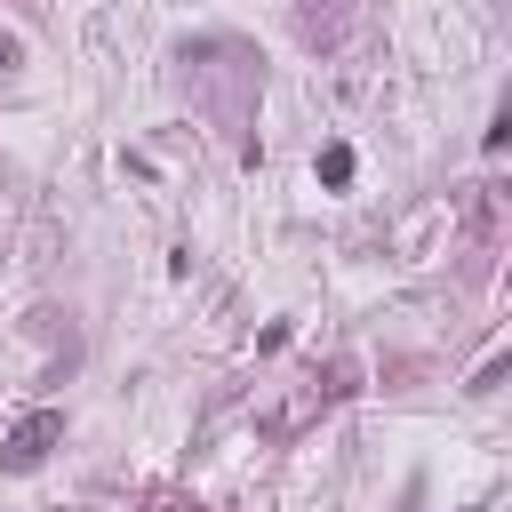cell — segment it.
Masks as SVG:
<instances>
[{
    "mask_svg": "<svg viewBox=\"0 0 512 512\" xmlns=\"http://www.w3.org/2000/svg\"><path fill=\"white\" fill-rule=\"evenodd\" d=\"M56 440H64V408H32V416H16V424H8L0 464H8V472H40Z\"/></svg>",
    "mask_w": 512,
    "mask_h": 512,
    "instance_id": "cell-1",
    "label": "cell"
},
{
    "mask_svg": "<svg viewBox=\"0 0 512 512\" xmlns=\"http://www.w3.org/2000/svg\"><path fill=\"white\" fill-rule=\"evenodd\" d=\"M320 184H352V144H328L320 152Z\"/></svg>",
    "mask_w": 512,
    "mask_h": 512,
    "instance_id": "cell-2",
    "label": "cell"
},
{
    "mask_svg": "<svg viewBox=\"0 0 512 512\" xmlns=\"http://www.w3.org/2000/svg\"><path fill=\"white\" fill-rule=\"evenodd\" d=\"M496 144H512V104H504V112H496V128H488V152H496Z\"/></svg>",
    "mask_w": 512,
    "mask_h": 512,
    "instance_id": "cell-3",
    "label": "cell"
},
{
    "mask_svg": "<svg viewBox=\"0 0 512 512\" xmlns=\"http://www.w3.org/2000/svg\"><path fill=\"white\" fill-rule=\"evenodd\" d=\"M8 64H16V40H0V72H8Z\"/></svg>",
    "mask_w": 512,
    "mask_h": 512,
    "instance_id": "cell-4",
    "label": "cell"
}]
</instances>
